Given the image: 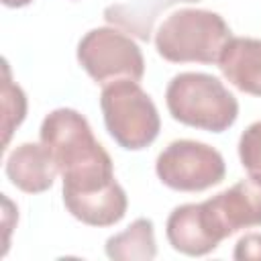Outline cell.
I'll return each mask as SVG.
<instances>
[{
  "label": "cell",
  "instance_id": "cell-2",
  "mask_svg": "<svg viewBox=\"0 0 261 261\" xmlns=\"http://www.w3.org/2000/svg\"><path fill=\"white\" fill-rule=\"evenodd\" d=\"M230 39V27L218 12L179 8L157 29L155 49L171 63H218Z\"/></svg>",
  "mask_w": 261,
  "mask_h": 261
},
{
  "label": "cell",
  "instance_id": "cell-4",
  "mask_svg": "<svg viewBox=\"0 0 261 261\" xmlns=\"http://www.w3.org/2000/svg\"><path fill=\"white\" fill-rule=\"evenodd\" d=\"M100 108L108 135L128 151L149 147L159 130L161 118L151 96L135 80H114L102 88Z\"/></svg>",
  "mask_w": 261,
  "mask_h": 261
},
{
  "label": "cell",
  "instance_id": "cell-12",
  "mask_svg": "<svg viewBox=\"0 0 261 261\" xmlns=\"http://www.w3.org/2000/svg\"><path fill=\"white\" fill-rule=\"evenodd\" d=\"M104 251L114 261H151L157 257L155 226L151 218L133 220L122 232L108 237Z\"/></svg>",
  "mask_w": 261,
  "mask_h": 261
},
{
  "label": "cell",
  "instance_id": "cell-9",
  "mask_svg": "<svg viewBox=\"0 0 261 261\" xmlns=\"http://www.w3.org/2000/svg\"><path fill=\"white\" fill-rule=\"evenodd\" d=\"M218 67L237 90L261 96V39L232 37L218 59Z\"/></svg>",
  "mask_w": 261,
  "mask_h": 261
},
{
  "label": "cell",
  "instance_id": "cell-1",
  "mask_svg": "<svg viewBox=\"0 0 261 261\" xmlns=\"http://www.w3.org/2000/svg\"><path fill=\"white\" fill-rule=\"evenodd\" d=\"M39 137L63 177L65 208L110 194L120 186L108 151L94 137L88 118L77 110H51L41 122Z\"/></svg>",
  "mask_w": 261,
  "mask_h": 261
},
{
  "label": "cell",
  "instance_id": "cell-15",
  "mask_svg": "<svg viewBox=\"0 0 261 261\" xmlns=\"http://www.w3.org/2000/svg\"><path fill=\"white\" fill-rule=\"evenodd\" d=\"M232 257L239 261H245V259L261 261V232H249L241 237L234 245Z\"/></svg>",
  "mask_w": 261,
  "mask_h": 261
},
{
  "label": "cell",
  "instance_id": "cell-16",
  "mask_svg": "<svg viewBox=\"0 0 261 261\" xmlns=\"http://www.w3.org/2000/svg\"><path fill=\"white\" fill-rule=\"evenodd\" d=\"M31 2L33 0H2V4L8 6V8H22V6L31 4Z\"/></svg>",
  "mask_w": 261,
  "mask_h": 261
},
{
  "label": "cell",
  "instance_id": "cell-11",
  "mask_svg": "<svg viewBox=\"0 0 261 261\" xmlns=\"http://www.w3.org/2000/svg\"><path fill=\"white\" fill-rule=\"evenodd\" d=\"M181 2H200V0H133L124 4H110L104 8V18L108 24L133 35L141 41H149L153 24L159 12L181 4Z\"/></svg>",
  "mask_w": 261,
  "mask_h": 261
},
{
  "label": "cell",
  "instance_id": "cell-7",
  "mask_svg": "<svg viewBox=\"0 0 261 261\" xmlns=\"http://www.w3.org/2000/svg\"><path fill=\"white\" fill-rule=\"evenodd\" d=\"M202 224L208 237L220 245L222 239L241 228L261 226V184L241 179L228 190L198 204Z\"/></svg>",
  "mask_w": 261,
  "mask_h": 261
},
{
  "label": "cell",
  "instance_id": "cell-14",
  "mask_svg": "<svg viewBox=\"0 0 261 261\" xmlns=\"http://www.w3.org/2000/svg\"><path fill=\"white\" fill-rule=\"evenodd\" d=\"M239 157L249 177L261 184V120L243 130L239 139Z\"/></svg>",
  "mask_w": 261,
  "mask_h": 261
},
{
  "label": "cell",
  "instance_id": "cell-5",
  "mask_svg": "<svg viewBox=\"0 0 261 261\" xmlns=\"http://www.w3.org/2000/svg\"><path fill=\"white\" fill-rule=\"evenodd\" d=\"M77 61L102 86L124 77L139 82L145 73V59L139 45L116 27L88 31L77 43Z\"/></svg>",
  "mask_w": 261,
  "mask_h": 261
},
{
  "label": "cell",
  "instance_id": "cell-10",
  "mask_svg": "<svg viewBox=\"0 0 261 261\" xmlns=\"http://www.w3.org/2000/svg\"><path fill=\"white\" fill-rule=\"evenodd\" d=\"M165 234L169 245L188 257H202L218 247L202 224L198 204H181L173 208L165 222Z\"/></svg>",
  "mask_w": 261,
  "mask_h": 261
},
{
  "label": "cell",
  "instance_id": "cell-3",
  "mask_svg": "<svg viewBox=\"0 0 261 261\" xmlns=\"http://www.w3.org/2000/svg\"><path fill=\"white\" fill-rule=\"evenodd\" d=\"M165 104L173 120L210 133L228 130L239 116V102L228 88L200 71L173 75L165 90Z\"/></svg>",
  "mask_w": 261,
  "mask_h": 261
},
{
  "label": "cell",
  "instance_id": "cell-6",
  "mask_svg": "<svg viewBox=\"0 0 261 261\" xmlns=\"http://www.w3.org/2000/svg\"><path fill=\"white\" fill-rule=\"evenodd\" d=\"M155 173L161 184L171 190L202 192L224 179L226 163L214 147L192 139H179L159 153Z\"/></svg>",
  "mask_w": 261,
  "mask_h": 261
},
{
  "label": "cell",
  "instance_id": "cell-8",
  "mask_svg": "<svg viewBox=\"0 0 261 261\" xmlns=\"http://www.w3.org/2000/svg\"><path fill=\"white\" fill-rule=\"evenodd\" d=\"M57 173L59 167L43 143H22L6 157V175L10 184L27 194L47 192Z\"/></svg>",
  "mask_w": 261,
  "mask_h": 261
},
{
  "label": "cell",
  "instance_id": "cell-13",
  "mask_svg": "<svg viewBox=\"0 0 261 261\" xmlns=\"http://www.w3.org/2000/svg\"><path fill=\"white\" fill-rule=\"evenodd\" d=\"M4 69V80H2V108H4V120H2V130H4V147L8 145L12 130L24 120L27 116V96L18 84L12 82L10 77V67L8 61H2Z\"/></svg>",
  "mask_w": 261,
  "mask_h": 261
}]
</instances>
